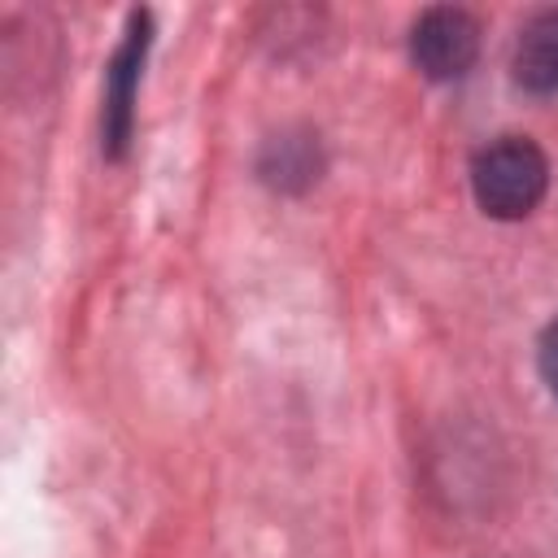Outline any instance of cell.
Wrapping results in <instances>:
<instances>
[{
	"mask_svg": "<svg viewBox=\"0 0 558 558\" xmlns=\"http://www.w3.org/2000/svg\"><path fill=\"white\" fill-rule=\"evenodd\" d=\"M549 187V161L527 135H501L471 161V192L488 218H527Z\"/></svg>",
	"mask_w": 558,
	"mask_h": 558,
	"instance_id": "6da1fadb",
	"label": "cell"
},
{
	"mask_svg": "<svg viewBox=\"0 0 558 558\" xmlns=\"http://www.w3.org/2000/svg\"><path fill=\"white\" fill-rule=\"evenodd\" d=\"M475 52H480V26L462 9H427L410 31V57L418 74H427L432 83L462 78L475 65Z\"/></svg>",
	"mask_w": 558,
	"mask_h": 558,
	"instance_id": "7a4b0ae2",
	"label": "cell"
},
{
	"mask_svg": "<svg viewBox=\"0 0 558 558\" xmlns=\"http://www.w3.org/2000/svg\"><path fill=\"white\" fill-rule=\"evenodd\" d=\"M148 35L153 22L148 13H131L126 22V39L109 65V92H105V153L122 157L126 140H131V113H135V87H140V65L148 52Z\"/></svg>",
	"mask_w": 558,
	"mask_h": 558,
	"instance_id": "3957f363",
	"label": "cell"
},
{
	"mask_svg": "<svg viewBox=\"0 0 558 558\" xmlns=\"http://www.w3.org/2000/svg\"><path fill=\"white\" fill-rule=\"evenodd\" d=\"M514 78L536 96L558 92V9L536 13L514 44Z\"/></svg>",
	"mask_w": 558,
	"mask_h": 558,
	"instance_id": "277c9868",
	"label": "cell"
},
{
	"mask_svg": "<svg viewBox=\"0 0 558 558\" xmlns=\"http://www.w3.org/2000/svg\"><path fill=\"white\" fill-rule=\"evenodd\" d=\"M541 375L558 397V323H549L545 336H541Z\"/></svg>",
	"mask_w": 558,
	"mask_h": 558,
	"instance_id": "5b68a950",
	"label": "cell"
}]
</instances>
